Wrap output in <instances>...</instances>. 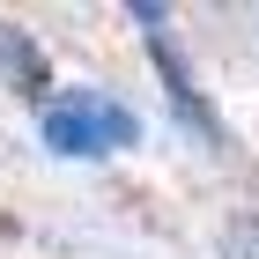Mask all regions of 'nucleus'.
I'll return each mask as SVG.
<instances>
[{
    "label": "nucleus",
    "mask_w": 259,
    "mask_h": 259,
    "mask_svg": "<svg viewBox=\"0 0 259 259\" xmlns=\"http://www.w3.org/2000/svg\"><path fill=\"white\" fill-rule=\"evenodd\" d=\"M134 22H141V37H148V60L163 67V89H170V104H178V119L200 126V134H215V111L200 104V89H193V74H185V60L170 52V37H163V8H134Z\"/></svg>",
    "instance_id": "obj_2"
},
{
    "label": "nucleus",
    "mask_w": 259,
    "mask_h": 259,
    "mask_svg": "<svg viewBox=\"0 0 259 259\" xmlns=\"http://www.w3.org/2000/svg\"><path fill=\"white\" fill-rule=\"evenodd\" d=\"M134 141V111L111 97H60L45 111V148L60 156H111Z\"/></svg>",
    "instance_id": "obj_1"
}]
</instances>
